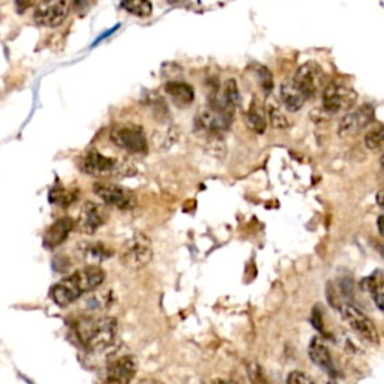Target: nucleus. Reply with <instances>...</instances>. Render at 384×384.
Returning a JSON list of instances; mask_svg holds the SVG:
<instances>
[{
  "mask_svg": "<svg viewBox=\"0 0 384 384\" xmlns=\"http://www.w3.org/2000/svg\"><path fill=\"white\" fill-rule=\"evenodd\" d=\"M104 281L105 272L100 266H86L53 285L51 299L59 306H68L83 294L100 289Z\"/></svg>",
  "mask_w": 384,
  "mask_h": 384,
  "instance_id": "1",
  "label": "nucleus"
},
{
  "mask_svg": "<svg viewBox=\"0 0 384 384\" xmlns=\"http://www.w3.org/2000/svg\"><path fill=\"white\" fill-rule=\"evenodd\" d=\"M75 333L87 351L100 353L113 347L117 335V320L113 317L86 318L77 323Z\"/></svg>",
  "mask_w": 384,
  "mask_h": 384,
  "instance_id": "2",
  "label": "nucleus"
},
{
  "mask_svg": "<svg viewBox=\"0 0 384 384\" xmlns=\"http://www.w3.org/2000/svg\"><path fill=\"white\" fill-rule=\"evenodd\" d=\"M79 168L87 174L93 176V178H122L128 176V166L124 161H119L112 157H105L102 153L91 150L83 155L79 161Z\"/></svg>",
  "mask_w": 384,
  "mask_h": 384,
  "instance_id": "3",
  "label": "nucleus"
},
{
  "mask_svg": "<svg viewBox=\"0 0 384 384\" xmlns=\"http://www.w3.org/2000/svg\"><path fill=\"white\" fill-rule=\"evenodd\" d=\"M153 258L152 240L145 233H135L120 249V261L131 270H140L149 266Z\"/></svg>",
  "mask_w": 384,
  "mask_h": 384,
  "instance_id": "4",
  "label": "nucleus"
},
{
  "mask_svg": "<svg viewBox=\"0 0 384 384\" xmlns=\"http://www.w3.org/2000/svg\"><path fill=\"white\" fill-rule=\"evenodd\" d=\"M356 101L357 93L353 87L343 81H332L323 91V113L327 116L347 113L355 107Z\"/></svg>",
  "mask_w": 384,
  "mask_h": 384,
  "instance_id": "5",
  "label": "nucleus"
},
{
  "mask_svg": "<svg viewBox=\"0 0 384 384\" xmlns=\"http://www.w3.org/2000/svg\"><path fill=\"white\" fill-rule=\"evenodd\" d=\"M338 310L341 312L344 322L351 327V331L357 336L365 339V341L371 344L380 343V333L377 326L365 312H362L357 306L351 303H341L338 305Z\"/></svg>",
  "mask_w": 384,
  "mask_h": 384,
  "instance_id": "6",
  "label": "nucleus"
},
{
  "mask_svg": "<svg viewBox=\"0 0 384 384\" xmlns=\"http://www.w3.org/2000/svg\"><path fill=\"white\" fill-rule=\"evenodd\" d=\"M110 141L119 149L129 153H146V134L138 125H116L110 131Z\"/></svg>",
  "mask_w": 384,
  "mask_h": 384,
  "instance_id": "7",
  "label": "nucleus"
},
{
  "mask_svg": "<svg viewBox=\"0 0 384 384\" xmlns=\"http://www.w3.org/2000/svg\"><path fill=\"white\" fill-rule=\"evenodd\" d=\"M233 114H230L224 110L218 108L215 105H209L201 108L195 116V126L199 131L209 134L211 137H218L227 131L232 125Z\"/></svg>",
  "mask_w": 384,
  "mask_h": 384,
  "instance_id": "8",
  "label": "nucleus"
},
{
  "mask_svg": "<svg viewBox=\"0 0 384 384\" xmlns=\"http://www.w3.org/2000/svg\"><path fill=\"white\" fill-rule=\"evenodd\" d=\"M293 81L306 96V100H310V98H314L323 89L324 72L320 65H317L315 62H308L296 71Z\"/></svg>",
  "mask_w": 384,
  "mask_h": 384,
  "instance_id": "9",
  "label": "nucleus"
},
{
  "mask_svg": "<svg viewBox=\"0 0 384 384\" xmlns=\"http://www.w3.org/2000/svg\"><path fill=\"white\" fill-rule=\"evenodd\" d=\"M93 192L96 197L108 204L114 206L120 211H128L133 209L135 206V195L129 192L128 190L122 188V186L114 185V183H107V182H96L93 183Z\"/></svg>",
  "mask_w": 384,
  "mask_h": 384,
  "instance_id": "10",
  "label": "nucleus"
},
{
  "mask_svg": "<svg viewBox=\"0 0 384 384\" xmlns=\"http://www.w3.org/2000/svg\"><path fill=\"white\" fill-rule=\"evenodd\" d=\"M374 119V108L369 105L360 107L356 112H347L338 124V135L350 138L364 131Z\"/></svg>",
  "mask_w": 384,
  "mask_h": 384,
  "instance_id": "11",
  "label": "nucleus"
},
{
  "mask_svg": "<svg viewBox=\"0 0 384 384\" xmlns=\"http://www.w3.org/2000/svg\"><path fill=\"white\" fill-rule=\"evenodd\" d=\"M137 359L133 355H124L108 362L105 378L112 384H129L137 374Z\"/></svg>",
  "mask_w": 384,
  "mask_h": 384,
  "instance_id": "12",
  "label": "nucleus"
},
{
  "mask_svg": "<svg viewBox=\"0 0 384 384\" xmlns=\"http://www.w3.org/2000/svg\"><path fill=\"white\" fill-rule=\"evenodd\" d=\"M69 14V5L67 0H47L46 4L37 8L34 20L39 26L58 27Z\"/></svg>",
  "mask_w": 384,
  "mask_h": 384,
  "instance_id": "13",
  "label": "nucleus"
},
{
  "mask_svg": "<svg viewBox=\"0 0 384 384\" xmlns=\"http://www.w3.org/2000/svg\"><path fill=\"white\" fill-rule=\"evenodd\" d=\"M105 211L102 206L93 201H86L81 207L79 219H77V227L84 234H95L105 224Z\"/></svg>",
  "mask_w": 384,
  "mask_h": 384,
  "instance_id": "14",
  "label": "nucleus"
},
{
  "mask_svg": "<svg viewBox=\"0 0 384 384\" xmlns=\"http://www.w3.org/2000/svg\"><path fill=\"white\" fill-rule=\"evenodd\" d=\"M310 357L314 364L322 368L327 376H336V365L332 359L331 350L324 344L322 338H314L310 344Z\"/></svg>",
  "mask_w": 384,
  "mask_h": 384,
  "instance_id": "15",
  "label": "nucleus"
},
{
  "mask_svg": "<svg viewBox=\"0 0 384 384\" xmlns=\"http://www.w3.org/2000/svg\"><path fill=\"white\" fill-rule=\"evenodd\" d=\"M72 228H74V221L71 218L58 219L56 223L48 227L46 234H44V245L50 249L60 246L65 240L68 239Z\"/></svg>",
  "mask_w": 384,
  "mask_h": 384,
  "instance_id": "16",
  "label": "nucleus"
},
{
  "mask_svg": "<svg viewBox=\"0 0 384 384\" xmlns=\"http://www.w3.org/2000/svg\"><path fill=\"white\" fill-rule=\"evenodd\" d=\"M279 96L282 105L289 110L291 113L299 112V110L305 105L306 102V96L302 93V91L299 89L296 83L293 81V79L284 80L281 83L279 87Z\"/></svg>",
  "mask_w": 384,
  "mask_h": 384,
  "instance_id": "17",
  "label": "nucleus"
},
{
  "mask_svg": "<svg viewBox=\"0 0 384 384\" xmlns=\"http://www.w3.org/2000/svg\"><path fill=\"white\" fill-rule=\"evenodd\" d=\"M266 107L263 104L258 98L252 100L249 110L246 113V125L251 131H254L256 134H263L267 128V120H266Z\"/></svg>",
  "mask_w": 384,
  "mask_h": 384,
  "instance_id": "18",
  "label": "nucleus"
},
{
  "mask_svg": "<svg viewBox=\"0 0 384 384\" xmlns=\"http://www.w3.org/2000/svg\"><path fill=\"white\" fill-rule=\"evenodd\" d=\"M240 104V93H239V87L234 79H230L224 83L223 86V96L219 98L218 101H215L212 105L224 110V112L233 114L234 110Z\"/></svg>",
  "mask_w": 384,
  "mask_h": 384,
  "instance_id": "19",
  "label": "nucleus"
},
{
  "mask_svg": "<svg viewBox=\"0 0 384 384\" xmlns=\"http://www.w3.org/2000/svg\"><path fill=\"white\" fill-rule=\"evenodd\" d=\"M164 89H166L171 100L179 105H190L194 101V89L183 81H168Z\"/></svg>",
  "mask_w": 384,
  "mask_h": 384,
  "instance_id": "20",
  "label": "nucleus"
},
{
  "mask_svg": "<svg viewBox=\"0 0 384 384\" xmlns=\"http://www.w3.org/2000/svg\"><path fill=\"white\" fill-rule=\"evenodd\" d=\"M179 138V131L174 125H167L158 131H155L152 135V145L159 150H168Z\"/></svg>",
  "mask_w": 384,
  "mask_h": 384,
  "instance_id": "21",
  "label": "nucleus"
},
{
  "mask_svg": "<svg viewBox=\"0 0 384 384\" xmlns=\"http://www.w3.org/2000/svg\"><path fill=\"white\" fill-rule=\"evenodd\" d=\"M79 256L89 263L87 266H98V263L110 257V251L102 244H83L79 248Z\"/></svg>",
  "mask_w": 384,
  "mask_h": 384,
  "instance_id": "22",
  "label": "nucleus"
},
{
  "mask_svg": "<svg viewBox=\"0 0 384 384\" xmlns=\"http://www.w3.org/2000/svg\"><path fill=\"white\" fill-rule=\"evenodd\" d=\"M365 289L369 291L372 300L376 302L377 308L380 311H383V289H384V281H383V273L380 270H377L376 273H372L365 281H364Z\"/></svg>",
  "mask_w": 384,
  "mask_h": 384,
  "instance_id": "23",
  "label": "nucleus"
},
{
  "mask_svg": "<svg viewBox=\"0 0 384 384\" xmlns=\"http://www.w3.org/2000/svg\"><path fill=\"white\" fill-rule=\"evenodd\" d=\"M122 8L140 18H146L152 14L150 0H122Z\"/></svg>",
  "mask_w": 384,
  "mask_h": 384,
  "instance_id": "24",
  "label": "nucleus"
},
{
  "mask_svg": "<svg viewBox=\"0 0 384 384\" xmlns=\"http://www.w3.org/2000/svg\"><path fill=\"white\" fill-rule=\"evenodd\" d=\"M266 113L269 114L270 122H272V125L275 126V128H278V129H287V128H290L291 122H290L289 116L282 112V108L278 104H275V101H272V102L267 104Z\"/></svg>",
  "mask_w": 384,
  "mask_h": 384,
  "instance_id": "25",
  "label": "nucleus"
},
{
  "mask_svg": "<svg viewBox=\"0 0 384 384\" xmlns=\"http://www.w3.org/2000/svg\"><path fill=\"white\" fill-rule=\"evenodd\" d=\"M383 141H384V131L381 125L374 126L365 135V146L371 152H381Z\"/></svg>",
  "mask_w": 384,
  "mask_h": 384,
  "instance_id": "26",
  "label": "nucleus"
},
{
  "mask_svg": "<svg viewBox=\"0 0 384 384\" xmlns=\"http://www.w3.org/2000/svg\"><path fill=\"white\" fill-rule=\"evenodd\" d=\"M246 372L252 384H270L265 374V369H263L257 362H249L246 365Z\"/></svg>",
  "mask_w": 384,
  "mask_h": 384,
  "instance_id": "27",
  "label": "nucleus"
},
{
  "mask_svg": "<svg viewBox=\"0 0 384 384\" xmlns=\"http://www.w3.org/2000/svg\"><path fill=\"white\" fill-rule=\"evenodd\" d=\"M77 199V194L71 192V191H65V190H54L50 194V201L54 204L59 206H69L71 203H74Z\"/></svg>",
  "mask_w": 384,
  "mask_h": 384,
  "instance_id": "28",
  "label": "nucleus"
},
{
  "mask_svg": "<svg viewBox=\"0 0 384 384\" xmlns=\"http://www.w3.org/2000/svg\"><path fill=\"white\" fill-rule=\"evenodd\" d=\"M93 293L92 298L89 300V303L92 305V308H96V310H104L107 308V306H110V303H112V291H105V293H96V290L91 291Z\"/></svg>",
  "mask_w": 384,
  "mask_h": 384,
  "instance_id": "29",
  "label": "nucleus"
},
{
  "mask_svg": "<svg viewBox=\"0 0 384 384\" xmlns=\"http://www.w3.org/2000/svg\"><path fill=\"white\" fill-rule=\"evenodd\" d=\"M287 384H315L314 380L303 371H293L287 378Z\"/></svg>",
  "mask_w": 384,
  "mask_h": 384,
  "instance_id": "30",
  "label": "nucleus"
},
{
  "mask_svg": "<svg viewBox=\"0 0 384 384\" xmlns=\"http://www.w3.org/2000/svg\"><path fill=\"white\" fill-rule=\"evenodd\" d=\"M258 79H260V83H261V87L265 89L267 93L272 91L273 87V80H272V74L269 72L267 68L261 67L258 69Z\"/></svg>",
  "mask_w": 384,
  "mask_h": 384,
  "instance_id": "31",
  "label": "nucleus"
},
{
  "mask_svg": "<svg viewBox=\"0 0 384 384\" xmlns=\"http://www.w3.org/2000/svg\"><path fill=\"white\" fill-rule=\"evenodd\" d=\"M32 0H15V11L18 14H25L30 8Z\"/></svg>",
  "mask_w": 384,
  "mask_h": 384,
  "instance_id": "32",
  "label": "nucleus"
},
{
  "mask_svg": "<svg viewBox=\"0 0 384 384\" xmlns=\"http://www.w3.org/2000/svg\"><path fill=\"white\" fill-rule=\"evenodd\" d=\"M72 4L75 9L80 11V13H83V11L87 8V0H72Z\"/></svg>",
  "mask_w": 384,
  "mask_h": 384,
  "instance_id": "33",
  "label": "nucleus"
},
{
  "mask_svg": "<svg viewBox=\"0 0 384 384\" xmlns=\"http://www.w3.org/2000/svg\"><path fill=\"white\" fill-rule=\"evenodd\" d=\"M213 384H236V383H234V381H232V380H224V378H219V380L213 381Z\"/></svg>",
  "mask_w": 384,
  "mask_h": 384,
  "instance_id": "34",
  "label": "nucleus"
},
{
  "mask_svg": "<svg viewBox=\"0 0 384 384\" xmlns=\"http://www.w3.org/2000/svg\"><path fill=\"white\" fill-rule=\"evenodd\" d=\"M377 204H378L380 207L383 206V190H380L378 194H377Z\"/></svg>",
  "mask_w": 384,
  "mask_h": 384,
  "instance_id": "35",
  "label": "nucleus"
},
{
  "mask_svg": "<svg viewBox=\"0 0 384 384\" xmlns=\"http://www.w3.org/2000/svg\"><path fill=\"white\" fill-rule=\"evenodd\" d=\"M137 384H162V383L157 381V380H145V381H140Z\"/></svg>",
  "mask_w": 384,
  "mask_h": 384,
  "instance_id": "36",
  "label": "nucleus"
},
{
  "mask_svg": "<svg viewBox=\"0 0 384 384\" xmlns=\"http://www.w3.org/2000/svg\"><path fill=\"white\" fill-rule=\"evenodd\" d=\"M381 223H383V216H380V218H378V232H380V234H383V227H381Z\"/></svg>",
  "mask_w": 384,
  "mask_h": 384,
  "instance_id": "37",
  "label": "nucleus"
},
{
  "mask_svg": "<svg viewBox=\"0 0 384 384\" xmlns=\"http://www.w3.org/2000/svg\"><path fill=\"white\" fill-rule=\"evenodd\" d=\"M323 384H336L333 380H331V378H326L324 381H323Z\"/></svg>",
  "mask_w": 384,
  "mask_h": 384,
  "instance_id": "38",
  "label": "nucleus"
}]
</instances>
